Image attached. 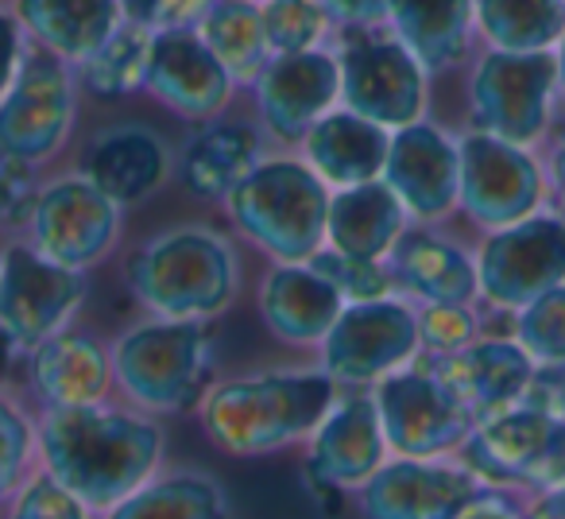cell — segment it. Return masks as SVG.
Here are the masks:
<instances>
[{"instance_id": "27", "label": "cell", "mask_w": 565, "mask_h": 519, "mask_svg": "<svg viewBox=\"0 0 565 519\" xmlns=\"http://www.w3.org/2000/svg\"><path fill=\"white\" fill-rule=\"evenodd\" d=\"M407 205L399 202L384 179L341 187L330 198V218H326V241L349 256L384 260L407 233Z\"/></svg>"}, {"instance_id": "31", "label": "cell", "mask_w": 565, "mask_h": 519, "mask_svg": "<svg viewBox=\"0 0 565 519\" xmlns=\"http://www.w3.org/2000/svg\"><path fill=\"white\" fill-rule=\"evenodd\" d=\"M259 163V136L248 125H213L186 148L182 182L198 198H225Z\"/></svg>"}, {"instance_id": "15", "label": "cell", "mask_w": 565, "mask_h": 519, "mask_svg": "<svg viewBox=\"0 0 565 519\" xmlns=\"http://www.w3.org/2000/svg\"><path fill=\"white\" fill-rule=\"evenodd\" d=\"M384 182L423 225L449 218L461 205V148L430 120L395 128L387 144Z\"/></svg>"}, {"instance_id": "46", "label": "cell", "mask_w": 565, "mask_h": 519, "mask_svg": "<svg viewBox=\"0 0 565 519\" xmlns=\"http://www.w3.org/2000/svg\"><path fill=\"white\" fill-rule=\"evenodd\" d=\"M454 519H531V511H523L503 492H488V488H480V492L472 496V500L465 504Z\"/></svg>"}, {"instance_id": "25", "label": "cell", "mask_w": 565, "mask_h": 519, "mask_svg": "<svg viewBox=\"0 0 565 519\" xmlns=\"http://www.w3.org/2000/svg\"><path fill=\"white\" fill-rule=\"evenodd\" d=\"M307 163L330 187H356L384 174L392 133L353 109H330L307 133Z\"/></svg>"}, {"instance_id": "18", "label": "cell", "mask_w": 565, "mask_h": 519, "mask_svg": "<svg viewBox=\"0 0 565 519\" xmlns=\"http://www.w3.org/2000/svg\"><path fill=\"white\" fill-rule=\"evenodd\" d=\"M233 74L205 47L194 28H167L151 35V63L143 89L186 120H213L233 97Z\"/></svg>"}, {"instance_id": "24", "label": "cell", "mask_w": 565, "mask_h": 519, "mask_svg": "<svg viewBox=\"0 0 565 519\" xmlns=\"http://www.w3.org/2000/svg\"><path fill=\"white\" fill-rule=\"evenodd\" d=\"M113 384V357L89 333L58 330L32 349V388L47 407L102 403Z\"/></svg>"}, {"instance_id": "12", "label": "cell", "mask_w": 565, "mask_h": 519, "mask_svg": "<svg viewBox=\"0 0 565 519\" xmlns=\"http://www.w3.org/2000/svg\"><path fill=\"white\" fill-rule=\"evenodd\" d=\"M86 299V276L55 264L40 248L12 244L0 256V330L20 349H35L58 333Z\"/></svg>"}, {"instance_id": "2", "label": "cell", "mask_w": 565, "mask_h": 519, "mask_svg": "<svg viewBox=\"0 0 565 519\" xmlns=\"http://www.w3.org/2000/svg\"><path fill=\"white\" fill-rule=\"evenodd\" d=\"M333 384L338 380L330 372L228 380L202 395V426L225 454H271L318 431L338 403Z\"/></svg>"}, {"instance_id": "22", "label": "cell", "mask_w": 565, "mask_h": 519, "mask_svg": "<svg viewBox=\"0 0 565 519\" xmlns=\"http://www.w3.org/2000/svg\"><path fill=\"white\" fill-rule=\"evenodd\" d=\"M345 307V295L310 260L279 264L259 284V315L267 330L291 346H322Z\"/></svg>"}, {"instance_id": "35", "label": "cell", "mask_w": 565, "mask_h": 519, "mask_svg": "<svg viewBox=\"0 0 565 519\" xmlns=\"http://www.w3.org/2000/svg\"><path fill=\"white\" fill-rule=\"evenodd\" d=\"M264 32L271 55H295V51H315L322 47L326 32H330V12L322 9V0H264Z\"/></svg>"}, {"instance_id": "41", "label": "cell", "mask_w": 565, "mask_h": 519, "mask_svg": "<svg viewBox=\"0 0 565 519\" xmlns=\"http://www.w3.org/2000/svg\"><path fill=\"white\" fill-rule=\"evenodd\" d=\"M117 4L128 24L167 32V28H194L213 0H117Z\"/></svg>"}, {"instance_id": "38", "label": "cell", "mask_w": 565, "mask_h": 519, "mask_svg": "<svg viewBox=\"0 0 565 519\" xmlns=\"http://www.w3.org/2000/svg\"><path fill=\"white\" fill-rule=\"evenodd\" d=\"M480 338V318L469 303H426L418 310V341L430 357L461 353Z\"/></svg>"}, {"instance_id": "48", "label": "cell", "mask_w": 565, "mask_h": 519, "mask_svg": "<svg viewBox=\"0 0 565 519\" xmlns=\"http://www.w3.org/2000/svg\"><path fill=\"white\" fill-rule=\"evenodd\" d=\"M17 353H20V346L9 338V333L0 330V384L9 380V372H12V357H17Z\"/></svg>"}, {"instance_id": "28", "label": "cell", "mask_w": 565, "mask_h": 519, "mask_svg": "<svg viewBox=\"0 0 565 519\" xmlns=\"http://www.w3.org/2000/svg\"><path fill=\"white\" fill-rule=\"evenodd\" d=\"M12 12L40 47L82 66L125 17L117 0H12Z\"/></svg>"}, {"instance_id": "11", "label": "cell", "mask_w": 565, "mask_h": 519, "mask_svg": "<svg viewBox=\"0 0 565 519\" xmlns=\"http://www.w3.org/2000/svg\"><path fill=\"white\" fill-rule=\"evenodd\" d=\"M372 400L387 446L399 457H438L461 449L477 426V415L434 377L430 364H403L399 372L380 380Z\"/></svg>"}, {"instance_id": "6", "label": "cell", "mask_w": 565, "mask_h": 519, "mask_svg": "<svg viewBox=\"0 0 565 519\" xmlns=\"http://www.w3.org/2000/svg\"><path fill=\"white\" fill-rule=\"evenodd\" d=\"M557 55L554 51H495L484 47L469 74L472 128L500 140L534 148L557 125Z\"/></svg>"}, {"instance_id": "30", "label": "cell", "mask_w": 565, "mask_h": 519, "mask_svg": "<svg viewBox=\"0 0 565 519\" xmlns=\"http://www.w3.org/2000/svg\"><path fill=\"white\" fill-rule=\"evenodd\" d=\"M194 32L205 40V47L221 59L233 82H256L259 71L271 59L264 32V12L256 0H213L210 9L198 17Z\"/></svg>"}, {"instance_id": "10", "label": "cell", "mask_w": 565, "mask_h": 519, "mask_svg": "<svg viewBox=\"0 0 565 519\" xmlns=\"http://www.w3.org/2000/svg\"><path fill=\"white\" fill-rule=\"evenodd\" d=\"M461 148V210L480 229H503L539 213L546 198V167L523 144L469 128Z\"/></svg>"}, {"instance_id": "43", "label": "cell", "mask_w": 565, "mask_h": 519, "mask_svg": "<svg viewBox=\"0 0 565 519\" xmlns=\"http://www.w3.org/2000/svg\"><path fill=\"white\" fill-rule=\"evenodd\" d=\"M20 63H24V24L17 20V12L0 9V97L12 86Z\"/></svg>"}, {"instance_id": "5", "label": "cell", "mask_w": 565, "mask_h": 519, "mask_svg": "<svg viewBox=\"0 0 565 519\" xmlns=\"http://www.w3.org/2000/svg\"><path fill=\"white\" fill-rule=\"evenodd\" d=\"M213 349L202 322L156 318L128 330L113 349V377L140 411L174 415L210 392Z\"/></svg>"}, {"instance_id": "14", "label": "cell", "mask_w": 565, "mask_h": 519, "mask_svg": "<svg viewBox=\"0 0 565 519\" xmlns=\"http://www.w3.org/2000/svg\"><path fill=\"white\" fill-rule=\"evenodd\" d=\"M120 205L82 174H63L51 187L40 190L32 210V236L35 248L55 264L86 272L89 264L105 256L117 241Z\"/></svg>"}, {"instance_id": "4", "label": "cell", "mask_w": 565, "mask_h": 519, "mask_svg": "<svg viewBox=\"0 0 565 519\" xmlns=\"http://www.w3.org/2000/svg\"><path fill=\"white\" fill-rule=\"evenodd\" d=\"M228 218L279 264H302L326 241L330 190L299 159H259L225 194Z\"/></svg>"}, {"instance_id": "34", "label": "cell", "mask_w": 565, "mask_h": 519, "mask_svg": "<svg viewBox=\"0 0 565 519\" xmlns=\"http://www.w3.org/2000/svg\"><path fill=\"white\" fill-rule=\"evenodd\" d=\"M109 519H221V488L198 473H174L140 485Z\"/></svg>"}, {"instance_id": "40", "label": "cell", "mask_w": 565, "mask_h": 519, "mask_svg": "<svg viewBox=\"0 0 565 519\" xmlns=\"http://www.w3.org/2000/svg\"><path fill=\"white\" fill-rule=\"evenodd\" d=\"M12 519H86V504H82L71 488L58 485L51 473H43V477H35L32 485L20 492Z\"/></svg>"}, {"instance_id": "26", "label": "cell", "mask_w": 565, "mask_h": 519, "mask_svg": "<svg viewBox=\"0 0 565 519\" xmlns=\"http://www.w3.org/2000/svg\"><path fill=\"white\" fill-rule=\"evenodd\" d=\"M395 284L423 303H472L480 295L477 264L430 229H407L387 252Z\"/></svg>"}, {"instance_id": "23", "label": "cell", "mask_w": 565, "mask_h": 519, "mask_svg": "<svg viewBox=\"0 0 565 519\" xmlns=\"http://www.w3.org/2000/svg\"><path fill=\"white\" fill-rule=\"evenodd\" d=\"M387 28L430 74L469 63L477 43L472 0H387Z\"/></svg>"}, {"instance_id": "9", "label": "cell", "mask_w": 565, "mask_h": 519, "mask_svg": "<svg viewBox=\"0 0 565 519\" xmlns=\"http://www.w3.org/2000/svg\"><path fill=\"white\" fill-rule=\"evenodd\" d=\"M477 279L484 303L508 315L565 284V218L539 210L515 225L492 229L480 244Z\"/></svg>"}, {"instance_id": "50", "label": "cell", "mask_w": 565, "mask_h": 519, "mask_svg": "<svg viewBox=\"0 0 565 519\" xmlns=\"http://www.w3.org/2000/svg\"><path fill=\"white\" fill-rule=\"evenodd\" d=\"M256 4H264V0H256Z\"/></svg>"}, {"instance_id": "36", "label": "cell", "mask_w": 565, "mask_h": 519, "mask_svg": "<svg viewBox=\"0 0 565 519\" xmlns=\"http://www.w3.org/2000/svg\"><path fill=\"white\" fill-rule=\"evenodd\" d=\"M515 341L534 357V364L565 361V284L515 310Z\"/></svg>"}, {"instance_id": "47", "label": "cell", "mask_w": 565, "mask_h": 519, "mask_svg": "<svg viewBox=\"0 0 565 519\" xmlns=\"http://www.w3.org/2000/svg\"><path fill=\"white\" fill-rule=\"evenodd\" d=\"M531 519H565V485L542 492L539 504L531 508Z\"/></svg>"}, {"instance_id": "8", "label": "cell", "mask_w": 565, "mask_h": 519, "mask_svg": "<svg viewBox=\"0 0 565 519\" xmlns=\"http://www.w3.org/2000/svg\"><path fill=\"white\" fill-rule=\"evenodd\" d=\"M338 63L345 109L376 120L387 133L423 120L430 71L399 35H380L376 28H345Z\"/></svg>"}, {"instance_id": "16", "label": "cell", "mask_w": 565, "mask_h": 519, "mask_svg": "<svg viewBox=\"0 0 565 519\" xmlns=\"http://www.w3.org/2000/svg\"><path fill=\"white\" fill-rule=\"evenodd\" d=\"M256 105L264 125L279 140H307V133L338 105L341 97V63L338 55L315 47L295 55H271L259 71Z\"/></svg>"}, {"instance_id": "32", "label": "cell", "mask_w": 565, "mask_h": 519, "mask_svg": "<svg viewBox=\"0 0 565 519\" xmlns=\"http://www.w3.org/2000/svg\"><path fill=\"white\" fill-rule=\"evenodd\" d=\"M477 40L495 51H554L565 32V0H472Z\"/></svg>"}, {"instance_id": "42", "label": "cell", "mask_w": 565, "mask_h": 519, "mask_svg": "<svg viewBox=\"0 0 565 519\" xmlns=\"http://www.w3.org/2000/svg\"><path fill=\"white\" fill-rule=\"evenodd\" d=\"M35 198L40 190L32 182V167L0 156V225H20L32 218Z\"/></svg>"}, {"instance_id": "49", "label": "cell", "mask_w": 565, "mask_h": 519, "mask_svg": "<svg viewBox=\"0 0 565 519\" xmlns=\"http://www.w3.org/2000/svg\"><path fill=\"white\" fill-rule=\"evenodd\" d=\"M554 55H557V97H562V105H565V32H562V40H557Z\"/></svg>"}, {"instance_id": "3", "label": "cell", "mask_w": 565, "mask_h": 519, "mask_svg": "<svg viewBox=\"0 0 565 519\" xmlns=\"http://www.w3.org/2000/svg\"><path fill=\"white\" fill-rule=\"evenodd\" d=\"M128 287L151 315L202 322L233 303L236 252L213 229H167L128 260Z\"/></svg>"}, {"instance_id": "21", "label": "cell", "mask_w": 565, "mask_h": 519, "mask_svg": "<svg viewBox=\"0 0 565 519\" xmlns=\"http://www.w3.org/2000/svg\"><path fill=\"white\" fill-rule=\"evenodd\" d=\"M554 419L526 403L495 411L480 419L461 442L465 469L477 473L484 485H531V473L539 469L542 454L554 442Z\"/></svg>"}, {"instance_id": "13", "label": "cell", "mask_w": 565, "mask_h": 519, "mask_svg": "<svg viewBox=\"0 0 565 519\" xmlns=\"http://www.w3.org/2000/svg\"><path fill=\"white\" fill-rule=\"evenodd\" d=\"M418 310L399 299L349 303L322 341V361L338 384H376L418 353Z\"/></svg>"}, {"instance_id": "7", "label": "cell", "mask_w": 565, "mask_h": 519, "mask_svg": "<svg viewBox=\"0 0 565 519\" xmlns=\"http://www.w3.org/2000/svg\"><path fill=\"white\" fill-rule=\"evenodd\" d=\"M74 63L47 47H28L12 86L0 97V156L17 163H47L66 144L78 113Z\"/></svg>"}, {"instance_id": "19", "label": "cell", "mask_w": 565, "mask_h": 519, "mask_svg": "<svg viewBox=\"0 0 565 519\" xmlns=\"http://www.w3.org/2000/svg\"><path fill=\"white\" fill-rule=\"evenodd\" d=\"M534 369H539L534 357L508 333L477 338L461 353H446L430 361V372L477 415V423L495 411L523 403Z\"/></svg>"}, {"instance_id": "44", "label": "cell", "mask_w": 565, "mask_h": 519, "mask_svg": "<svg viewBox=\"0 0 565 519\" xmlns=\"http://www.w3.org/2000/svg\"><path fill=\"white\" fill-rule=\"evenodd\" d=\"M330 20L345 28H380L387 24V0H322Z\"/></svg>"}, {"instance_id": "29", "label": "cell", "mask_w": 565, "mask_h": 519, "mask_svg": "<svg viewBox=\"0 0 565 519\" xmlns=\"http://www.w3.org/2000/svg\"><path fill=\"white\" fill-rule=\"evenodd\" d=\"M86 174L117 205L140 202L167 179V148L151 128L120 125L102 133L86 151Z\"/></svg>"}, {"instance_id": "45", "label": "cell", "mask_w": 565, "mask_h": 519, "mask_svg": "<svg viewBox=\"0 0 565 519\" xmlns=\"http://www.w3.org/2000/svg\"><path fill=\"white\" fill-rule=\"evenodd\" d=\"M546 190L554 194L557 213L565 218V120H557L546 136Z\"/></svg>"}, {"instance_id": "33", "label": "cell", "mask_w": 565, "mask_h": 519, "mask_svg": "<svg viewBox=\"0 0 565 519\" xmlns=\"http://www.w3.org/2000/svg\"><path fill=\"white\" fill-rule=\"evenodd\" d=\"M151 35L156 32L120 20L117 32L78 66L89 94L105 97V102H120V97L143 89V82H148V63H151Z\"/></svg>"}, {"instance_id": "1", "label": "cell", "mask_w": 565, "mask_h": 519, "mask_svg": "<svg viewBox=\"0 0 565 519\" xmlns=\"http://www.w3.org/2000/svg\"><path fill=\"white\" fill-rule=\"evenodd\" d=\"M40 449L51 477L86 508H117L151 480L163 457V431L148 415L105 403L47 407L40 419Z\"/></svg>"}, {"instance_id": "39", "label": "cell", "mask_w": 565, "mask_h": 519, "mask_svg": "<svg viewBox=\"0 0 565 519\" xmlns=\"http://www.w3.org/2000/svg\"><path fill=\"white\" fill-rule=\"evenodd\" d=\"M28 454H32V426L20 415L17 403L0 395V500L20 485L28 469Z\"/></svg>"}, {"instance_id": "17", "label": "cell", "mask_w": 565, "mask_h": 519, "mask_svg": "<svg viewBox=\"0 0 565 519\" xmlns=\"http://www.w3.org/2000/svg\"><path fill=\"white\" fill-rule=\"evenodd\" d=\"M484 488L465 465H438L426 457H399L380 465L361 488L364 519H454Z\"/></svg>"}, {"instance_id": "37", "label": "cell", "mask_w": 565, "mask_h": 519, "mask_svg": "<svg viewBox=\"0 0 565 519\" xmlns=\"http://www.w3.org/2000/svg\"><path fill=\"white\" fill-rule=\"evenodd\" d=\"M318 272L345 295V303H372V299H387L395 287V276L387 264L380 260H369V256H349L341 248H318L310 256Z\"/></svg>"}, {"instance_id": "20", "label": "cell", "mask_w": 565, "mask_h": 519, "mask_svg": "<svg viewBox=\"0 0 565 519\" xmlns=\"http://www.w3.org/2000/svg\"><path fill=\"white\" fill-rule=\"evenodd\" d=\"M384 423L372 395H353L333 403L330 415L318 423L315 449H310V480L318 492L338 488H364V480L384 465Z\"/></svg>"}]
</instances>
